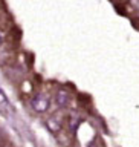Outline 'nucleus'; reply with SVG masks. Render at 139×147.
Wrapping results in <instances>:
<instances>
[{
	"mask_svg": "<svg viewBox=\"0 0 139 147\" xmlns=\"http://www.w3.org/2000/svg\"><path fill=\"white\" fill-rule=\"evenodd\" d=\"M2 43H3V37H2V34H0V46H2Z\"/></svg>",
	"mask_w": 139,
	"mask_h": 147,
	"instance_id": "nucleus-6",
	"label": "nucleus"
},
{
	"mask_svg": "<svg viewBox=\"0 0 139 147\" xmlns=\"http://www.w3.org/2000/svg\"><path fill=\"white\" fill-rule=\"evenodd\" d=\"M132 5L138 9V12H139V0H132Z\"/></svg>",
	"mask_w": 139,
	"mask_h": 147,
	"instance_id": "nucleus-5",
	"label": "nucleus"
},
{
	"mask_svg": "<svg viewBox=\"0 0 139 147\" xmlns=\"http://www.w3.org/2000/svg\"><path fill=\"white\" fill-rule=\"evenodd\" d=\"M55 101L60 107H67L69 103H71V95L66 90H58L57 95H55Z\"/></svg>",
	"mask_w": 139,
	"mask_h": 147,
	"instance_id": "nucleus-2",
	"label": "nucleus"
},
{
	"mask_svg": "<svg viewBox=\"0 0 139 147\" xmlns=\"http://www.w3.org/2000/svg\"><path fill=\"white\" fill-rule=\"evenodd\" d=\"M46 126H48V129L52 133H57L60 129H61V121H60L58 118H49L48 121H46Z\"/></svg>",
	"mask_w": 139,
	"mask_h": 147,
	"instance_id": "nucleus-4",
	"label": "nucleus"
},
{
	"mask_svg": "<svg viewBox=\"0 0 139 147\" xmlns=\"http://www.w3.org/2000/svg\"><path fill=\"white\" fill-rule=\"evenodd\" d=\"M49 104H50V100L46 94H37L34 98L31 100L32 109H34L35 112H38V113L46 112V110L49 109Z\"/></svg>",
	"mask_w": 139,
	"mask_h": 147,
	"instance_id": "nucleus-1",
	"label": "nucleus"
},
{
	"mask_svg": "<svg viewBox=\"0 0 139 147\" xmlns=\"http://www.w3.org/2000/svg\"><path fill=\"white\" fill-rule=\"evenodd\" d=\"M0 109H2V112H12V106L9 103V98L2 89H0Z\"/></svg>",
	"mask_w": 139,
	"mask_h": 147,
	"instance_id": "nucleus-3",
	"label": "nucleus"
}]
</instances>
